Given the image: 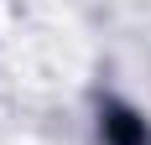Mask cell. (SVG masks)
Returning a JSON list of instances; mask_svg holds the SVG:
<instances>
[{"instance_id":"obj_1","label":"cell","mask_w":151,"mask_h":145,"mask_svg":"<svg viewBox=\"0 0 151 145\" xmlns=\"http://www.w3.org/2000/svg\"><path fill=\"white\" fill-rule=\"evenodd\" d=\"M104 135H109L115 145H146V130H141V124H136V114H125V109H109Z\"/></svg>"}]
</instances>
